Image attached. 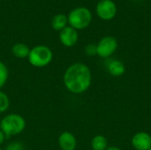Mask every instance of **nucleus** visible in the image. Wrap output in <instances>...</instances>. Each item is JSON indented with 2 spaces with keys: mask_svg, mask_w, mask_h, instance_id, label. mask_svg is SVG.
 Instances as JSON below:
<instances>
[{
  "mask_svg": "<svg viewBox=\"0 0 151 150\" xmlns=\"http://www.w3.org/2000/svg\"><path fill=\"white\" fill-rule=\"evenodd\" d=\"M10 106V99L7 94L0 90V113L5 112Z\"/></svg>",
  "mask_w": 151,
  "mask_h": 150,
  "instance_id": "15",
  "label": "nucleus"
},
{
  "mask_svg": "<svg viewBox=\"0 0 151 150\" xmlns=\"http://www.w3.org/2000/svg\"><path fill=\"white\" fill-rule=\"evenodd\" d=\"M149 150H151V148H150V149H149Z\"/></svg>",
  "mask_w": 151,
  "mask_h": 150,
  "instance_id": "21",
  "label": "nucleus"
},
{
  "mask_svg": "<svg viewBox=\"0 0 151 150\" xmlns=\"http://www.w3.org/2000/svg\"><path fill=\"white\" fill-rule=\"evenodd\" d=\"M26 128L25 118L17 113L5 115L0 121V130L7 137L16 136L21 133Z\"/></svg>",
  "mask_w": 151,
  "mask_h": 150,
  "instance_id": "2",
  "label": "nucleus"
},
{
  "mask_svg": "<svg viewBox=\"0 0 151 150\" xmlns=\"http://www.w3.org/2000/svg\"><path fill=\"white\" fill-rule=\"evenodd\" d=\"M105 150H121L118 147H114V146H111V147H108Z\"/></svg>",
  "mask_w": 151,
  "mask_h": 150,
  "instance_id": "19",
  "label": "nucleus"
},
{
  "mask_svg": "<svg viewBox=\"0 0 151 150\" xmlns=\"http://www.w3.org/2000/svg\"><path fill=\"white\" fill-rule=\"evenodd\" d=\"M27 59L32 66L42 68L51 63L53 59V53L49 47L45 45H37L30 49Z\"/></svg>",
  "mask_w": 151,
  "mask_h": 150,
  "instance_id": "3",
  "label": "nucleus"
},
{
  "mask_svg": "<svg viewBox=\"0 0 151 150\" xmlns=\"http://www.w3.org/2000/svg\"><path fill=\"white\" fill-rule=\"evenodd\" d=\"M59 40L64 46L73 47L78 42L79 40L78 31L70 26L65 27L59 33Z\"/></svg>",
  "mask_w": 151,
  "mask_h": 150,
  "instance_id": "7",
  "label": "nucleus"
},
{
  "mask_svg": "<svg viewBox=\"0 0 151 150\" xmlns=\"http://www.w3.org/2000/svg\"><path fill=\"white\" fill-rule=\"evenodd\" d=\"M97 55L102 58H108L114 54L118 48V42L113 36H105L96 44Z\"/></svg>",
  "mask_w": 151,
  "mask_h": 150,
  "instance_id": "5",
  "label": "nucleus"
},
{
  "mask_svg": "<svg viewBox=\"0 0 151 150\" xmlns=\"http://www.w3.org/2000/svg\"><path fill=\"white\" fill-rule=\"evenodd\" d=\"M68 24L76 30H81L89 26L92 20V13L86 7H77L70 11L67 16Z\"/></svg>",
  "mask_w": 151,
  "mask_h": 150,
  "instance_id": "4",
  "label": "nucleus"
},
{
  "mask_svg": "<svg viewBox=\"0 0 151 150\" xmlns=\"http://www.w3.org/2000/svg\"><path fill=\"white\" fill-rule=\"evenodd\" d=\"M96 14L104 20H111L117 14V6L111 0H101L96 5Z\"/></svg>",
  "mask_w": 151,
  "mask_h": 150,
  "instance_id": "6",
  "label": "nucleus"
},
{
  "mask_svg": "<svg viewBox=\"0 0 151 150\" xmlns=\"http://www.w3.org/2000/svg\"><path fill=\"white\" fill-rule=\"evenodd\" d=\"M58 143L61 150H75L77 147L76 138L70 132H63L60 133Z\"/></svg>",
  "mask_w": 151,
  "mask_h": 150,
  "instance_id": "9",
  "label": "nucleus"
},
{
  "mask_svg": "<svg viewBox=\"0 0 151 150\" xmlns=\"http://www.w3.org/2000/svg\"><path fill=\"white\" fill-rule=\"evenodd\" d=\"M107 70L111 75L114 77H119L124 74L126 71V67H125V65L121 61L113 59V60H111L109 64L107 65Z\"/></svg>",
  "mask_w": 151,
  "mask_h": 150,
  "instance_id": "10",
  "label": "nucleus"
},
{
  "mask_svg": "<svg viewBox=\"0 0 151 150\" xmlns=\"http://www.w3.org/2000/svg\"><path fill=\"white\" fill-rule=\"evenodd\" d=\"M131 142L136 150H149L151 148V135L145 132H139L133 136Z\"/></svg>",
  "mask_w": 151,
  "mask_h": 150,
  "instance_id": "8",
  "label": "nucleus"
},
{
  "mask_svg": "<svg viewBox=\"0 0 151 150\" xmlns=\"http://www.w3.org/2000/svg\"><path fill=\"white\" fill-rule=\"evenodd\" d=\"M84 51H85L87 56H89V57L96 56V55H97L96 45L94 44V43H88V45H86V47L84 49Z\"/></svg>",
  "mask_w": 151,
  "mask_h": 150,
  "instance_id": "16",
  "label": "nucleus"
},
{
  "mask_svg": "<svg viewBox=\"0 0 151 150\" xmlns=\"http://www.w3.org/2000/svg\"><path fill=\"white\" fill-rule=\"evenodd\" d=\"M91 148L92 150H105L108 148V141L101 134L96 135L91 141Z\"/></svg>",
  "mask_w": 151,
  "mask_h": 150,
  "instance_id": "13",
  "label": "nucleus"
},
{
  "mask_svg": "<svg viewBox=\"0 0 151 150\" xmlns=\"http://www.w3.org/2000/svg\"><path fill=\"white\" fill-rule=\"evenodd\" d=\"M0 150H4V149H1V148H0Z\"/></svg>",
  "mask_w": 151,
  "mask_h": 150,
  "instance_id": "20",
  "label": "nucleus"
},
{
  "mask_svg": "<svg viewBox=\"0 0 151 150\" xmlns=\"http://www.w3.org/2000/svg\"><path fill=\"white\" fill-rule=\"evenodd\" d=\"M67 16L62 13L55 15L51 19V27L56 31H61L62 29H64L65 27H67Z\"/></svg>",
  "mask_w": 151,
  "mask_h": 150,
  "instance_id": "12",
  "label": "nucleus"
},
{
  "mask_svg": "<svg viewBox=\"0 0 151 150\" xmlns=\"http://www.w3.org/2000/svg\"><path fill=\"white\" fill-rule=\"evenodd\" d=\"M23 147L19 142H12L6 147V150H22Z\"/></svg>",
  "mask_w": 151,
  "mask_h": 150,
  "instance_id": "17",
  "label": "nucleus"
},
{
  "mask_svg": "<svg viewBox=\"0 0 151 150\" xmlns=\"http://www.w3.org/2000/svg\"><path fill=\"white\" fill-rule=\"evenodd\" d=\"M29 52H30V48L27 44L22 42H18L14 44L12 48V53L17 58H20V59L27 58Z\"/></svg>",
  "mask_w": 151,
  "mask_h": 150,
  "instance_id": "11",
  "label": "nucleus"
},
{
  "mask_svg": "<svg viewBox=\"0 0 151 150\" xmlns=\"http://www.w3.org/2000/svg\"><path fill=\"white\" fill-rule=\"evenodd\" d=\"M63 82L65 88L75 95L86 92L92 82V74L88 66L83 63L69 65L64 72Z\"/></svg>",
  "mask_w": 151,
  "mask_h": 150,
  "instance_id": "1",
  "label": "nucleus"
},
{
  "mask_svg": "<svg viewBox=\"0 0 151 150\" xmlns=\"http://www.w3.org/2000/svg\"><path fill=\"white\" fill-rule=\"evenodd\" d=\"M9 76L8 68L2 61H0V90L5 85Z\"/></svg>",
  "mask_w": 151,
  "mask_h": 150,
  "instance_id": "14",
  "label": "nucleus"
},
{
  "mask_svg": "<svg viewBox=\"0 0 151 150\" xmlns=\"http://www.w3.org/2000/svg\"><path fill=\"white\" fill-rule=\"evenodd\" d=\"M5 139H6V136H5V134L0 130V146L1 145H3L4 144V141H5Z\"/></svg>",
  "mask_w": 151,
  "mask_h": 150,
  "instance_id": "18",
  "label": "nucleus"
}]
</instances>
